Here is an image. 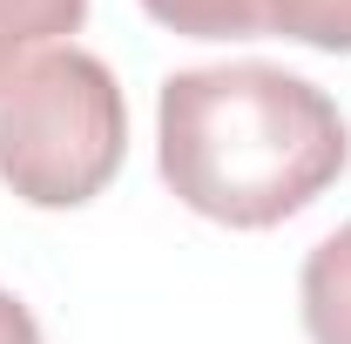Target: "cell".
Here are the masks:
<instances>
[{
  "instance_id": "277c9868",
  "label": "cell",
  "mask_w": 351,
  "mask_h": 344,
  "mask_svg": "<svg viewBox=\"0 0 351 344\" xmlns=\"http://www.w3.org/2000/svg\"><path fill=\"white\" fill-rule=\"evenodd\" d=\"M82 21H88V0H0V88L34 54L68 47V34Z\"/></svg>"
},
{
  "instance_id": "6da1fadb",
  "label": "cell",
  "mask_w": 351,
  "mask_h": 344,
  "mask_svg": "<svg viewBox=\"0 0 351 344\" xmlns=\"http://www.w3.org/2000/svg\"><path fill=\"white\" fill-rule=\"evenodd\" d=\"M156 169L182 210L270 230L351 169V122L317 82L270 61L176 68L156 95Z\"/></svg>"
},
{
  "instance_id": "7a4b0ae2",
  "label": "cell",
  "mask_w": 351,
  "mask_h": 344,
  "mask_svg": "<svg viewBox=\"0 0 351 344\" xmlns=\"http://www.w3.org/2000/svg\"><path fill=\"white\" fill-rule=\"evenodd\" d=\"M129 156V101L88 47H47L0 88V182L27 210L95 203Z\"/></svg>"
},
{
  "instance_id": "52a82bcc",
  "label": "cell",
  "mask_w": 351,
  "mask_h": 344,
  "mask_svg": "<svg viewBox=\"0 0 351 344\" xmlns=\"http://www.w3.org/2000/svg\"><path fill=\"white\" fill-rule=\"evenodd\" d=\"M0 344H47L41 324H34V310L14 297V291H0Z\"/></svg>"
},
{
  "instance_id": "3957f363",
  "label": "cell",
  "mask_w": 351,
  "mask_h": 344,
  "mask_svg": "<svg viewBox=\"0 0 351 344\" xmlns=\"http://www.w3.org/2000/svg\"><path fill=\"white\" fill-rule=\"evenodd\" d=\"M298 304H304L311 344H351V223H338L298 270Z\"/></svg>"
},
{
  "instance_id": "8992f818",
  "label": "cell",
  "mask_w": 351,
  "mask_h": 344,
  "mask_svg": "<svg viewBox=\"0 0 351 344\" xmlns=\"http://www.w3.org/2000/svg\"><path fill=\"white\" fill-rule=\"evenodd\" d=\"M263 27L317 54H351V0H263Z\"/></svg>"
},
{
  "instance_id": "5b68a950",
  "label": "cell",
  "mask_w": 351,
  "mask_h": 344,
  "mask_svg": "<svg viewBox=\"0 0 351 344\" xmlns=\"http://www.w3.org/2000/svg\"><path fill=\"white\" fill-rule=\"evenodd\" d=\"M156 27L182 41H263V0H142Z\"/></svg>"
}]
</instances>
